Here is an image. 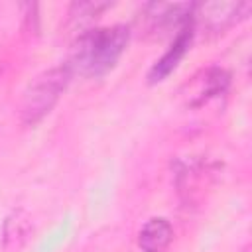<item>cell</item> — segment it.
Wrapping results in <instances>:
<instances>
[{"label":"cell","mask_w":252,"mask_h":252,"mask_svg":"<svg viewBox=\"0 0 252 252\" xmlns=\"http://www.w3.org/2000/svg\"><path fill=\"white\" fill-rule=\"evenodd\" d=\"M130 41V28L114 24L106 28H93L73 39L67 67L73 75L102 77L116 67Z\"/></svg>","instance_id":"1"},{"label":"cell","mask_w":252,"mask_h":252,"mask_svg":"<svg viewBox=\"0 0 252 252\" xmlns=\"http://www.w3.org/2000/svg\"><path fill=\"white\" fill-rule=\"evenodd\" d=\"M73 79L67 63L49 67L30 81L20 100V122L28 128L39 124L59 102Z\"/></svg>","instance_id":"2"},{"label":"cell","mask_w":252,"mask_h":252,"mask_svg":"<svg viewBox=\"0 0 252 252\" xmlns=\"http://www.w3.org/2000/svg\"><path fill=\"white\" fill-rule=\"evenodd\" d=\"M193 2H150L142 8V22L152 35H169L181 32L195 14Z\"/></svg>","instance_id":"3"},{"label":"cell","mask_w":252,"mask_h":252,"mask_svg":"<svg viewBox=\"0 0 252 252\" xmlns=\"http://www.w3.org/2000/svg\"><path fill=\"white\" fill-rule=\"evenodd\" d=\"M217 167L201 158L177 159L175 161V187L185 203H195L201 191L215 179Z\"/></svg>","instance_id":"4"},{"label":"cell","mask_w":252,"mask_h":252,"mask_svg":"<svg viewBox=\"0 0 252 252\" xmlns=\"http://www.w3.org/2000/svg\"><path fill=\"white\" fill-rule=\"evenodd\" d=\"M230 87V75L220 67H209L199 71L183 87V100L191 108H199L209 100L224 94Z\"/></svg>","instance_id":"5"},{"label":"cell","mask_w":252,"mask_h":252,"mask_svg":"<svg viewBox=\"0 0 252 252\" xmlns=\"http://www.w3.org/2000/svg\"><path fill=\"white\" fill-rule=\"evenodd\" d=\"M250 8L248 2H207L195 6L193 20L201 22L203 28L213 33H222L240 20H246Z\"/></svg>","instance_id":"6"},{"label":"cell","mask_w":252,"mask_h":252,"mask_svg":"<svg viewBox=\"0 0 252 252\" xmlns=\"http://www.w3.org/2000/svg\"><path fill=\"white\" fill-rule=\"evenodd\" d=\"M193 35H195V20L189 22L181 32H177V33L173 35V41H171L169 49L152 65V69L148 71V83H150V85H156V83L165 81V79L177 69L179 61L185 57L187 49L191 47Z\"/></svg>","instance_id":"7"},{"label":"cell","mask_w":252,"mask_h":252,"mask_svg":"<svg viewBox=\"0 0 252 252\" xmlns=\"http://www.w3.org/2000/svg\"><path fill=\"white\" fill-rule=\"evenodd\" d=\"M33 234L32 217L24 209L12 211L2 224V248L4 252H20Z\"/></svg>","instance_id":"8"},{"label":"cell","mask_w":252,"mask_h":252,"mask_svg":"<svg viewBox=\"0 0 252 252\" xmlns=\"http://www.w3.org/2000/svg\"><path fill=\"white\" fill-rule=\"evenodd\" d=\"M171 242L173 226L165 217H152L138 230V248L142 252H165Z\"/></svg>","instance_id":"9"},{"label":"cell","mask_w":252,"mask_h":252,"mask_svg":"<svg viewBox=\"0 0 252 252\" xmlns=\"http://www.w3.org/2000/svg\"><path fill=\"white\" fill-rule=\"evenodd\" d=\"M110 6H112L110 2H73L69 6V14H67V28L77 37V35L93 30L96 20Z\"/></svg>","instance_id":"10"},{"label":"cell","mask_w":252,"mask_h":252,"mask_svg":"<svg viewBox=\"0 0 252 252\" xmlns=\"http://www.w3.org/2000/svg\"><path fill=\"white\" fill-rule=\"evenodd\" d=\"M240 252H248V248H242V250H240Z\"/></svg>","instance_id":"11"}]
</instances>
